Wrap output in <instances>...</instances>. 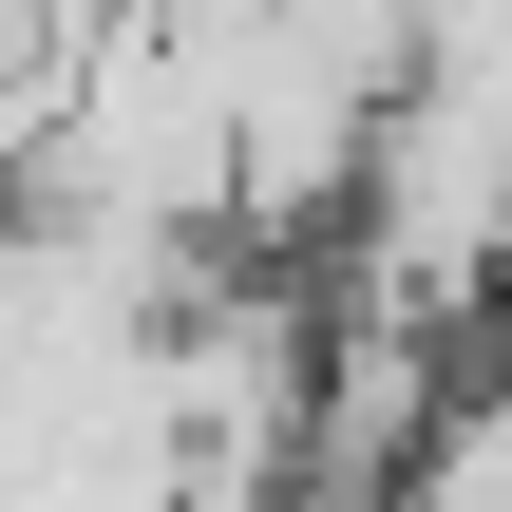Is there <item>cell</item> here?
Instances as JSON below:
<instances>
[{
    "instance_id": "6da1fadb",
    "label": "cell",
    "mask_w": 512,
    "mask_h": 512,
    "mask_svg": "<svg viewBox=\"0 0 512 512\" xmlns=\"http://www.w3.org/2000/svg\"><path fill=\"white\" fill-rule=\"evenodd\" d=\"M342 209H361V304L475 323V304L512 285V95H475V76H399Z\"/></svg>"
}]
</instances>
